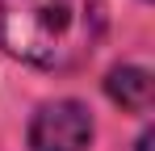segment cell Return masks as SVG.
Returning <instances> with one entry per match:
<instances>
[{"label":"cell","instance_id":"obj_1","mask_svg":"<svg viewBox=\"0 0 155 151\" xmlns=\"http://www.w3.org/2000/svg\"><path fill=\"white\" fill-rule=\"evenodd\" d=\"M105 34V0H0V46L42 72L80 67Z\"/></svg>","mask_w":155,"mask_h":151},{"label":"cell","instance_id":"obj_2","mask_svg":"<svg viewBox=\"0 0 155 151\" xmlns=\"http://www.w3.org/2000/svg\"><path fill=\"white\" fill-rule=\"evenodd\" d=\"M92 143V113L80 101H46L29 122L34 151H88Z\"/></svg>","mask_w":155,"mask_h":151},{"label":"cell","instance_id":"obj_3","mask_svg":"<svg viewBox=\"0 0 155 151\" xmlns=\"http://www.w3.org/2000/svg\"><path fill=\"white\" fill-rule=\"evenodd\" d=\"M105 92L113 105H122L130 113H147L151 109V72L147 67H134V63H122V67H113V72L105 76Z\"/></svg>","mask_w":155,"mask_h":151},{"label":"cell","instance_id":"obj_4","mask_svg":"<svg viewBox=\"0 0 155 151\" xmlns=\"http://www.w3.org/2000/svg\"><path fill=\"white\" fill-rule=\"evenodd\" d=\"M151 143H155V130H143V134H138V143H134V147H138V151H151Z\"/></svg>","mask_w":155,"mask_h":151}]
</instances>
